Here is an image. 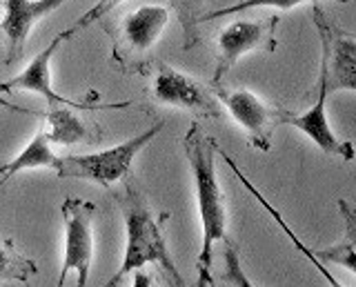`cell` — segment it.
Instances as JSON below:
<instances>
[{
  "label": "cell",
  "mask_w": 356,
  "mask_h": 287,
  "mask_svg": "<svg viewBox=\"0 0 356 287\" xmlns=\"http://www.w3.org/2000/svg\"><path fill=\"white\" fill-rule=\"evenodd\" d=\"M303 3H318V0H238L236 5L222 7V9H216V12H209V14H200L198 23H207V20H214V18L241 14V12H248V9H254V7H276V9H281V12H287V9H294L296 5H303ZM339 3H348V0H339Z\"/></svg>",
  "instance_id": "cell-18"
},
{
  "label": "cell",
  "mask_w": 356,
  "mask_h": 287,
  "mask_svg": "<svg viewBox=\"0 0 356 287\" xmlns=\"http://www.w3.org/2000/svg\"><path fill=\"white\" fill-rule=\"evenodd\" d=\"M327 90L325 85L318 81V94L316 101L312 105L305 114H294L285 109L283 114V125H292L296 129L303 131L305 136H309V140L316 142V147L323 149L330 156H339L343 161H352L354 158V142L352 140H339L337 134L330 127V120L325 114V101H327Z\"/></svg>",
  "instance_id": "cell-12"
},
{
  "label": "cell",
  "mask_w": 356,
  "mask_h": 287,
  "mask_svg": "<svg viewBox=\"0 0 356 287\" xmlns=\"http://www.w3.org/2000/svg\"><path fill=\"white\" fill-rule=\"evenodd\" d=\"M218 103L227 109L232 118L248 131L250 145L259 151L272 149V136L278 125H283V107H276L261 101L250 90H225L220 83L211 85Z\"/></svg>",
  "instance_id": "cell-8"
},
{
  "label": "cell",
  "mask_w": 356,
  "mask_h": 287,
  "mask_svg": "<svg viewBox=\"0 0 356 287\" xmlns=\"http://www.w3.org/2000/svg\"><path fill=\"white\" fill-rule=\"evenodd\" d=\"M341 216L345 220V234L339 243L327 249H314V256L321 263H337L356 274V212L348 201H339Z\"/></svg>",
  "instance_id": "cell-15"
},
{
  "label": "cell",
  "mask_w": 356,
  "mask_h": 287,
  "mask_svg": "<svg viewBox=\"0 0 356 287\" xmlns=\"http://www.w3.org/2000/svg\"><path fill=\"white\" fill-rule=\"evenodd\" d=\"M44 120H47L44 134H47L49 142H56V145H72V142H83L92 138V129L72 112V107L49 105Z\"/></svg>",
  "instance_id": "cell-14"
},
{
  "label": "cell",
  "mask_w": 356,
  "mask_h": 287,
  "mask_svg": "<svg viewBox=\"0 0 356 287\" xmlns=\"http://www.w3.org/2000/svg\"><path fill=\"white\" fill-rule=\"evenodd\" d=\"M170 23V9L143 5L125 14L111 27V63L122 72H147V56Z\"/></svg>",
  "instance_id": "cell-3"
},
{
  "label": "cell",
  "mask_w": 356,
  "mask_h": 287,
  "mask_svg": "<svg viewBox=\"0 0 356 287\" xmlns=\"http://www.w3.org/2000/svg\"><path fill=\"white\" fill-rule=\"evenodd\" d=\"M60 212L65 220V259L56 285H65L70 272H76L78 287H85L89 281V270H92L96 205L85 198L70 196L63 201Z\"/></svg>",
  "instance_id": "cell-6"
},
{
  "label": "cell",
  "mask_w": 356,
  "mask_h": 287,
  "mask_svg": "<svg viewBox=\"0 0 356 287\" xmlns=\"http://www.w3.org/2000/svg\"><path fill=\"white\" fill-rule=\"evenodd\" d=\"M134 272H136V276H134V281H136L134 285H136V287H143V285H152V283H149L152 279H149L147 274H143V268H136Z\"/></svg>",
  "instance_id": "cell-21"
},
{
  "label": "cell",
  "mask_w": 356,
  "mask_h": 287,
  "mask_svg": "<svg viewBox=\"0 0 356 287\" xmlns=\"http://www.w3.org/2000/svg\"><path fill=\"white\" fill-rule=\"evenodd\" d=\"M312 18L321 38V74L318 81L327 94L356 90V40L345 31L318 3H312Z\"/></svg>",
  "instance_id": "cell-5"
},
{
  "label": "cell",
  "mask_w": 356,
  "mask_h": 287,
  "mask_svg": "<svg viewBox=\"0 0 356 287\" xmlns=\"http://www.w3.org/2000/svg\"><path fill=\"white\" fill-rule=\"evenodd\" d=\"M65 3L67 0H5V16L0 20V36L5 38L7 65L22 56L31 27L40 18L49 16L58 7H63Z\"/></svg>",
  "instance_id": "cell-10"
},
{
  "label": "cell",
  "mask_w": 356,
  "mask_h": 287,
  "mask_svg": "<svg viewBox=\"0 0 356 287\" xmlns=\"http://www.w3.org/2000/svg\"><path fill=\"white\" fill-rule=\"evenodd\" d=\"M56 165H58V156L51 151V142L47 134H44V129H40L16 158L0 165V187H3L11 176H16L22 170H38V167L56 170Z\"/></svg>",
  "instance_id": "cell-13"
},
{
  "label": "cell",
  "mask_w": 356,
  "mask_h": 287,
  "mask_svg": "<svg viewBox=\"0 0 356 287\" xmlns=\"http://www.w3.org/2000/svg\"><path fill=\"white\" fill-rule=\"evenodd\" d=\"M122 3H127V0H98V3H96L92 9H89V12H85L81 18H78L72 27H67L65 31H60L58 38H60L63 42H67L70 38H74L76 34H81V31L87 29L92 23H96V20L107 18V16H109L111 12H114L116 7H120Z\"/></svg>",
  "instance_id": "cell-19"
},
{
  "label": "cell",
  "mask_w": 356,
  "mask_h": 287,
  "mask_svg": "<svg viewBox=\"0 0 356 287\" xmlns=\"http://www.w3.org/2000/svg\"><path fill=\"white\" fill-rule=\"evenodd\" d=\"M111 196H114L116 205L120 207L122 218H125V229H127V245H125V259L118 272L107 279V287H116L125 283L127 274H131L136 268H145V265H156L167 285L174 287H185V279L178 274L176 265L172 261L170 247L165 240V223L172 218L170 212L156 214L145 198V192L140 185L127 174L125 179L118 181Z\"/></svg>",
  "instance_id": "cell-1"
},
{
  "label": "cell",
  "mask_w": 356,
  "mask_h": 287,
  "mask_svg": "<svg viewBox=\"0 0 356 287\" xmlns=\"http://www.w3.org/2000/svg\"><path fill=\"white\" fill-rule=\"evenodd\" d=\"M154 96L156 101L167 107H181L198 118H220L222 105L211 87H205L187 74H181L170 65H161L154 81Z\"/></svg>",
  "instance_id": "cell-9"
},
{
  "label": "cell",
  "mask_w": 356,
  "mask_h": 287,
  "mask_svg": "<svg viewBox=\"0 0 356 287\" xmlns=\"http://www.w3.org/2000/svg\"><path fill=\"white\" fill-rule=\"evenodd\" d=\"M281 25V16H267L256 20H234L220 31L218 36V54L216 69L211 85H218L225 74L236 65L245 54L250 51H267L272 54L278 47L276 29Z\"/></svg>",
  "instance_id": "cell-7"
},
{
  "label": "cell",
  "mask_w": 356,
  "mask_h": 287,
  "mask_svg": "<svg viewBox=\"0 0 356 287\" xmlns=\"http://www.w3.org/2000/svg\"><path fill=\"white\" fill-rule=\"evenodd\" d=\"M225 263H227V274L222 276L225 281H234L236 285H252V283H248V279L241 274V270H238V254H236V247L232 245V240L227 238L225 240Z\"/></svg>",
  "instance_id": "cell-20"
},
{
  "label": "cell",
  "mask_w": 356,
  "mask_h": 287,
  "mask_svg": "<svg viewBox=\"0 0 356 287\" xmlns=\"http://www.w3.org/2000/svg\"><path fill=\"white\" fill-rule=\"evenodd\" d=\"M181 145L192 170L200 225H203V247L196 261L198 285L207 287L214 285L211 265H214L216 243L227 240V205L216 174V140L209 138L196 120L185 131Z\"/></svg>",
  "instance_id": "cell-2"
},
{
  "label": "cell",
  "mask_w": 356,
  "mask_h": 287,
  "mask_svg": "<svg viewBox=\"0 0 356 287\" xmlns=\"http://www.w3.org/2000/svg\"><path fill=\"white\" fill-rule=\"evenodd\" d=\"M60 45H63V40L56 36L47 47L31 58V63L18 76H14V79H9L0 85V92H9V94L11 92H31V94L42 96L44 101H47V105H65L72 109H98L96 105H83V103L70 101V98L60 96L51 87V58Z\"/></svg>",
  "instance_id": "cell-11"
},
{
  "label": "cell",
  "mask_w": 356,
  "mask_h": 287,
  "mask_svg": "<svg viewBox=\"0 0 356 287\" xmlns=\"http://www.w3.org/2000/svg\"><path fill=\"white\" fill-rule=\"evenodd\" d=\"M203 5H205V0H172L176 18L183 29V49L185 51L200 45L198 16L203 14Z\"/></svg>",
  "instance_id": "cell-17"
},
{
  "label": "cell",
  "mask_w": 356,
  "mask_h": 287,
  "mask_svg": "<svg viewBox=\"0 0 356 287\" xmlns=\"http://www.w3.org/2000/svg\"><path fill=\"white\" fill-rule=\"evenodd\" d=\"M38 274V265L31 259L22 256L14 240H0V281L27 283L31 276Z\"/></svg>",
  "instance_id": "cell-16"
},
{
  "label": "cell",
  "mask_w": 356,
  "mask_h": 287,
  "mask_svg": "<svg viewBox=\"0 0 356 287\" xmlns=\"http://www.w3.org/2000/svg\"><path fill=\"white\" fill-rule=\"evenodd\" d=\"M165 123L156 120L152 127H147L143 134L134 136L116 147H109L103 151L83 154V156H58L56 174L58 179H78V181H92L103 187L116 185L120 179L131 174V163L138 156V151L161 134Z\"/></svg>",
  "instance_id": "cell-4"
}]
</instances>
